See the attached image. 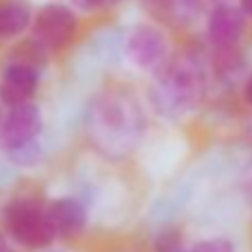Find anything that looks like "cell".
Masks as SVG:
<instances>
[{
	"instance_id": "4",
	"label": "cell",
	"mask_w": 252,
	"mask_h": 252,
	"mask_svg": "<svg viewBox=\"0 0 252 252\" xmlns=\"http://www.w3.org/2000/svg\"><path fill=\"white\" fill-rule=\"evenodd\" d=\"M2 225L11 241L29 250H43L56 239L47 217V205L32 196L11 199L2 208Z\"/></svg>"
},
{
	"instance_id": "7",
	"label": "cell",
	"mask_w": 252,
	"mask_h": 252,
	"mask_svg": "<svg viewBox=\"0 0 252 252\" xmlns=\"http://www.w3.org/2000/svg\"><path fill=\"white\" fill-rule=\"evenodd\" d=\"M246 18L248 16L241 11V7L221 5L212 7L208 14V25H205V36L210 45L217 49H234L241 43L243 33H246Z\"/></svg>"
},
{
	"instance_id": "6",
	"label": "cell",
	"mask_w": 252,
	"mask_h": 252,
	"mask_svg": "<svg viewBox=\"0 0 252 252\" xmlns=\"http://www.w3.org/2000/svg\"><path fill=\"white\" fill-rule=\"evenodd\" d=\"M125 58L136 69L157 74L170 61L167 36L154 25H136L125 36Z\"/></svg>"
},
{
	"instance_id": "13",
	"label": "cell",
	"mask_w": 252,
	"mask_h": 252,
	"mask_svg": "<svg viewBox=\"0 0 252 252\" xmlns=\"http://www.w3.org/2000/svg\"><path fill=\"white\" fill-rule=\"evenodd\" d=\"M71 7L85 14H94V11H103V9H112V7L121 5L123 0H69Z\"/></svg>"
},
{
	"instance_id": "10",
	"label": "cell",
	"mask_w": 252,
	"mask_h": 252,
	"mask_svg": "<svg viewBox=\"0 0 252 252\" xmlns=\"http://www.w3.org/2000/svg\"><path fill=\"white\" fill-rule=\"evenodd\" d=\"M32 16L33 11L25 0H0V40H14L29 32Z\"/></svg>"
},
{
	"instance_id": "15",
	"label": "cell",
	"mask_w": 252,
	"mask_h": 252,
	"mask_svg": "<svg viewBox=\"0 0 252 252\" xmlns=\"http://www.w3.org/2000/svg\"><path fill=\"white\" fill-rule=\"evenodd\" d=\"M0 252H16L11 239L7 237V234H2V232H0Z\"/></svg>"
},
{
	"instance_id": "5",
	"label": "cell",
	"mask_w": 252,
	"mask_h": 252,
	"mask_svg": "<svg viewBox=\"0 0 252 252\" xmlns=\"http://www.w3.org/2000/svg\"><path fill=\"white\" fill-rule=\"evenodd\" d=\"M29 33L45 49H63L74 43L78 33L76 9L63 2H49L32 16Z\"/></svg>"
},
{
	"instance_id": "14",
	"label": "cell",
	"mask_w": 252,
	"mask_h": 252,
	"mask_svg": "<svg viewBox=\"0 0 252 252\" xmlns=\"http://www.w3.org/2000/svg\"><path fill=\"white\" fill-rule=\"evenodd\" d=\"M186 7H190V9H212V7L221 5V2H225V0H181Z\"/></svg>"
},
{
	"instance_id": "1",
	"label": "cell",
	"mask_w": 252,
	"mask_h": 252,
	"mask_svg": "<svg viewBox=\"0 0 252 252\" xmlns=\"http://www.w3.org/2000/svg\"><path fill=\"white\" fill-rule=\"evenodd\" d=\"M85 129L92 148L100 157L123 161L145 138L148 116L129 90H107L90 103Z\"/></svg>"
},
{
	"instance_id": "17",
	"label": "cell",
	"mask_w": 252,
	"mask_h": 252,
	"mask_svg": "<svg viewBox=\"0 0 252 252\" xmlns=\"http://www.w3.org/2000/svg\"><path fill=\"white\" fill-rule=\"evenodd\" d=\"M241 2V11L248 16V18H252V0H239Z\"/></svg>"
},
{
	"instance_id": "3",
	"label": "cell",
	"mask_w": 252,
	"mask_h": 252,
	"mask_svg": "<svg viewBox=\"0 0 252 252\" xmlns=\"http://www.w3.org/2000/svg\"><path fill=\"white\" fill-rule=\"evenodd\" d=\"M40 132L43 112L36 103L9 105L7 114L0 119V150L16 165H36L40 161Z\"/></svg>"
},
{
	"instance_id": "12",
	"label": "cell",
	"mask_w": 252,
	"mask_h": 252,
	"mask_svg": "<svg viewBox=\"0 0 252 252\" xmlns=\"http://www.w3.org/2000/svg\"><path fill=\"white\" fill-rule=\"evenodd\" d=\"M186 252H237V246L230 239L214 237V239H203V241L194 243Z\"/></svg>"
},
{
	"instance_id": "11",
	"label": "cell",
	"mask_w": 252,
	"mask_h": 252,
	"mask_svg": "<svg viewBox=\"0 0 252 252\" xmlns=\"http://www.w3.org/2000/svg\"><path fill=\"white\" fill-rule=\"evenodd\" d=\"M186 243L179 230L165 228L154 237V252H186Z\"/></svg>"
},
{
	"instance_id": "16",
	"label": "cell",
	"mask_w": 252,
	"mask_h": 252,
	"mask_svg": "<svg viewBox=\"0 0 252 252\" xmlns=\"http://www.w3.org/2000/svg\"><path fill=\"white\" fill-rule=\"evenodd\" d=\"M243 98H246L248 105H252V74L246 78V83H243Z\"/></svg>"
},
{
	"instance_id": "8",
	"label": "cell",
	"mask_w": 252,
	"mask_h": 252,
	"mask_svg": "<svg viewBox=\"0 0 252 252\" xmlns=\"http://www.w3.org/2000/svg\"><path fill=\"white\" fill-rule=\"evenodd\" d=\"M40 83V67L25 61L9 58L0 74V100L5 105H18L32 100Z\"/></svg>"
},
{
	"instance_id": "9",
	"label": "cell",
	"mask_w": 252,
	"mask_h": 252,
	"mask_svg": "<svg viewBox=\"0 0 252 252\" xmlns=\"http://www.w3.org/2000/svg\"><path fill=\"white\" fill-rule=\"evenodd\" d=\"M47 217L56 239H74L87 225V208L76 196H58L47 203Z\"/></svg>"
},
{
	"instance_id": "2",
	"label": "cell",
	"mask_w": 252,
	"mask_h": 252,
	"mask_svg": "<svg viewBox=\"0 0 252 252\" xmlns=\"http://www.w3.org/2000/svg\"><path fill=\"white\" fill-rule=\"evenodd\" d=\"M208 94V69L192 56L167 61L150 87V103L165 119H181Z\"/></svg>"
},
{
	"instance_id": "18",
	"label": "cell",
	"mask_w": 252,
	"mask_h": 252,
	"mask_svg": "<svg viewBox=\"0 0 252 252\" xmlns=\"http://www.w3.org/2000/svg\"><path fill=\"white\" fill-rule=\"evenodd\" d=\"M0 119H2V107H0Z\"/></svg>"
}]
</instances>
